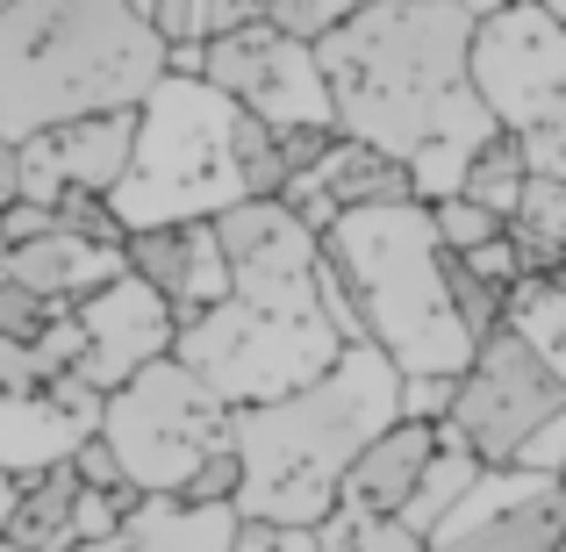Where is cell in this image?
<instances>
[{
    "label": "cell",
    "instance_id": "1",
    "mask_svg": "<svg viewBox=\"0 0 566 552\" xmlns=\"http://www.w3.org/2000/svg\"><path fill=\"white\" fill-rule=\"evenodd\" d=\"M387 424H401V373L374 345H345L337 366L323 381H308L302 395L265 402V409H237L230 445H237V467H244L237 517L244 524L316 531L337 510L352 459Z\"/></svg>",
    "mask_w": 566,
    "mask_h": 552
},
{
    "label": "cell",
    "instance_id": "2",
    "mask_svg": "<svg viewBox=\"0 0 566 552\" xmlns=\"http://www.w3.org/2000/svg\"><path fill=\"white\" fill-rule=\"evenodd\" d=\"M166 43L129 0H14L0 14V137L29 144L80 115H137Z\"/></svg>",
    "mask_w": 566,
    "mask_h": 552
},
{
    "label": "cell",
    "instance_id": "3",
    "mask_svg": "<svg viewBox=\"0 0 566 552\" xmlns=\"http://www.w3.org/2000/svg\"><path fill=\"white\" fill-rule=\"evenodd\" d=\"M473 22L452 0H374L345 29L316 43L323 86H331L337 137L374 144V152L409 166L416 144L430 137L438 108L467 86Z\"/></svg>",
    "mask_w": 566,
    "mask_h": 552
},
{
    "label": "cell",
    "instance_id": "4",
    "mask_svg": "<svg viewBox=\"0 0 566 552\" xmlns=\"http://www.w3.org/2000/svg\"><path fill=\"white\" fill-rule=\"evenodd\" d=\"M323 265L345 280L352 309L366 323V345L380 352L401 381L416 373H459L473 366V337L452 316V288H444V244L430 230L423 201L401 208H352L323 230Z\"/></svg>",
    "mask_w": 566,
    "mask_h": 552
},
{
    "label": "cell",
    "instance_id": "5",
    "mask_svg": "<svg viewBox=\"0 0 566 552\" xmlns=\"http://www.w3.org/2000/svg\"><path fill=\"white\" fill-rule=\"evenodd\" d=\"M237 101H222L208 80L166 72L158 94L137 108V158H129L123 187L108 194V216L129 230H187V222H216L237 208Z\"/></svg>",
    "mask_w": 566,
    "mask_h": 552
},
{
    "label": "cell",
    "instance_id": "6",
    "mask_svg": "<svg viewBox=\"0 0 566 552\" xmlns=\"http://www.w3.org/2000/svg\"><path fill=\"white\" fill-rule=\"evenodd\" d=\"M337 352L345 345L323 323V302L316 309H265V302H237V294L172 337V360L230 416L302 395L308 381H323L337 366Z\"/></svg>",
    "mask_w": 566,
    "mask_h": 552
},
{
    "label": "cell",
    "instance_id": "7",
    "mask_svg": "<svg viewBox=\"0 0 566 552\" xmlns=\"http://www.w3.org/2000/svg\"><path fill=\"white\" fill-rule=\"evenodd\" d=\"M230 424L237 416L180 360H158L108 395L94 438L115 452V467L137 496H180L208 459L230 452Z\"/></svg>",
    "mask_w": 566,
    "mask_h": 552
},
{
    "label": "cell",
    "instance_id": "8",
    "mask_svg": "<svg viewBox=\"0 0 566 552\" xmlns=\"http://www.w3.org/2000/svg\"><path fill=\"white\" fill-rule=\"evenodd\" d=\"M553 416H566V381L524 345V337L495 331V337L473 345V366L459 373L452 416H444V445H459L467 459H481V467L495 473V467H516V452H524Z\"/></svg>",
    "mask_w": 566,
    "mask_h": 552
},
{
    "label": "cell",
    "instance_id": "9",
    "mask_svg": "<svg viewBox=\"0 0 566 552\" xmlns=\"http://www.w3.org/2000/svg\"><path fill=\"white\" fill-rule=\"evenodd\" d=\"M201 80L216 86L222 101H237L251 123H265L273 137H287V129H337L316 43L280 37L273 22L208 37L201 43Z\"/></svg>",
    "mask_w": 566,
    "mask_h": 552
},
{
    "label": "cell",
    "instance_id": "10",
    "mask_svg": "<svg viewBox=\"0 0 566 552\" xmlns=\"http://www.w3.org/2000/svg\"><path fill=\"white\" fill-rule=\"evenodd\" d=\"M467 80L510 137H531L566 108V29L538 0H510L495 22L473 29Z\"/></svg>",
    "mask_w": 566,
    "mask_h": 552
},
{
    "label": "cell",
    "instance_id": "11",
    "mask_svg": "<svg viewBox=\"0 0 566 552\" xmlns=\"http://www.w3.org/2000/svg\"><path fill=\"white\" fill-rule=\"evenodd\" d=\"M216 244L230 259V294L265 309H316L323 237L287 201H237L216 216Z\"/></svg>",
    "mask_w": 566,
    "mask_h": 552
},
{
    "label": "cell",
    "instance_id": "12",
    "mask_svg": "<svg viewBox=\"0 0 566 552\" xmlns=\"http://www.w3.org/2000/svg\"><path fill=\"white\" fill-rule=\"evenodd\" d=\"M423 552H566V481L524 467L481 473Z\"/></svg>",
    "mask_w": 566,
    "mask_h": 552
},
{
    "label": "cell",
    "instance_id": "13",
    "mask_svg": "<svg viewBox=\"0 0 566 552\" xmlns=\"http://www.w3.org/2000/svg\"><path fill=\"white\" fill-rule=\"evenodd\" d=\"M72 316H80V337H86L80 373L101 387V395H115L123 381H137L144 366L172 360V337H180L172 309L158 302L137 273H123V280H108L101 294H86Z\"/></svg>",
    "mask_w": 566,
    "mask_h": 552
},
{
    "label": "cell",
    "instance_id": "14",
    "mask_svg": "<svg viewBox=\"0 0 566 552\" xmlns=\"http://www.w3.org/2000/svg\"><path fill=\"white\" fill-rule=\"evenodd\" d=\"M444 452V430L438 424H387L374 445H366L359 459H352L345 488H337V510L352 517H395L416 502V488H423L430 459Z\"/></svg>",
    "mask_w": 566,
    "mask_h": 552
},
{
    "label": "cell",
    "instance_id": "15",
    "mask_svg": "<svg viewBox=\"0 0 566 552\" xmlns=\"http://www.w3.org/2000/svg\"><path fill=\"white\" fill-rule=\"evenodd\" d=\"M123 273H129V265H123L115 244H86V237H65V230L8 251V280L29 288L36 302H51V309H80L86 294H101L108 280H123Z\"/></svg>",
    "mask_w": 566,
    "mask_h": 552
},
{
    "label": "cell",
    "instance_id": "16",
    "mask_svg": "<svg viewBox=\"0 0 566 552\" xmlns=\"http://www.w3.org/2000/svg\"><path fill=\"white\" fill-rule=\"evenodd\" d=\"M495 115H488V101L473 94V80L459 86L452 101L438 108V123H430V137L416 144V158H409V187H416V201L423 208H438V201H452L459 187H467V166L481 158V144L495 137Z\"/></svg>",
    "mask_w": 566,
    "mask_h": 552
},
{
    "label": "cell",
    "instance_id": "17",
    "mask_svg": "<svg viewBox=\"0 0 566 552\" xmlns=\"http://www.w3.org/2000/svg\"><path fill=\"white\" fill-rule=\"evenodd\" d=\"M43 152H51L65 194H101L108 201L123 187L129 158H137V115H80V123L43 129Z\"/></svg>",
    "mask_w": 566,
    "mask_h": 552
},
{
    "label": "cell",
    "instance_id": "18",
    "mask_svg": "<svg viewBox=\"0 0 566 552\" xmlns=\"http://www.w3.org/2000/svg\"><path fill=\"white\" fill-rule=\"evenodd\" d=\"M237 502H180V496H144L123 524V552H230L237 545Z\"/></svg>",
    "mask_w": 566,
    "mask_h": 552
},
{
    "label": "cell",
    "instance_id": "19",
    "mask_svg": "<svg viewBox=\"0 0 566 552\" xmlns=\"http://www.w3.org/2000/svg\"><path fill=\"white\" fill-rule=\"evenodd\" d=\"M80 445H86V430L65 424L43 395H0V473H14L22 488L36 473L65 467Z\"/></svg>",
    "mask_w": 566,
    "mask_h": 552
},
{
    "label": "cell",
    "instance_id": "20",
    "mask_svg": "<svg viewBox=\"0 0 566 552\" xmlns=\"http://www.w3.org/2000/svg\"><path fill=\"white\" fill-rule=\"evenodd\" d=\"M308 187H316L337 216H352V208H401V201H416L409 166L387 158V152H374V144H352V137L331 144V158L308 173Z\"/></svg>",
    "mask_w": 566,
    "mask_h": 552
},
{
    "label": "cell",
    "instance_id": "21",
    "mask_svg": "<svg viewBox=\"0 0 566 552\" xmlns=\"http://www.w3.org/2000/svg\"><path fill=\"white\" fill-rule=\"evenodd\" d=\"M502 237L516 244L524 280H553L566 265V180H531L516 216L502 222Z\"/></svg>",
    "mask_w": 566,
    "mask_h": 552
},
{
    "label": "cell",
    "instance_id": "22",
    "mask_svg": "<svg viewBox=\"0 0 566 552\" xmlns=\"http://www.w3.org/2000/svg\"><path fill=\"white\" fill-rule=\"evenodd\" d=\"M72 502H80V473L51 467L22 488V517L8 524V545L14 552H72Z\"/></svg>",
    "mask_w": 566,
    "mask_h": 552
},
{
    "label": "cell",
    "instance_id": "23",
    "mask_svg": "<svg viewBox=\"0 0 566 552\" xmlns=\"http://www.w3.org/2000/svg\"><path fill=\"white\" fill-rule=\"evenodd\" d=\"M524 187H531V158H524V144L510 137V129H495V137L481 144V158L467 166V201L473 208H488L495 222H510L516 216V201H524Z\"/></svg>",
    "mask_w": 566,
    "mask_h": 552
},
{
    "label": "cell",
    "instance_id": "24",
    "mask_svg": "<svg viewBox=\"0 0 566 552\" xmlns=\"http://www.w3.org/2000/svg\"><path fill=\"white\" fill-rule=\"evenodd\" d=\"M123 265H129V273H137L166 309H180L187 265H193V222H187V230H129V237H123Z\"/></svg>",
    "mask_w": 566,
    "mask_h": 552
},
{
    "label": "cell",
    "instance_id": "25",
    "mask_svg": "<svg viewBox=\"0 0 566 552\" xmlns=\"http://www.w3.org/2000/svg\"><path fill=\"white\" fill-rule=\"evenodd\" d=\"M502 331L524 337L538 360H559L566 352V288L559 280H516L510 302H502Z\"/></svg>",
    "mask_w": 566,
    "mask_h": 552
},
{
    "label": "cell",
    "instance_id": "26",
    "mask_svg": "<svg viewBox=\"0 0 566 552\" xmlns=\"http://www.w3.org/2000/svg\"><path fill=\"white\" fill-rule=\"evenodd\" d=\"M481 473H488L481 459H467V452H459V445H444V452L430 459V473H423V488H416V502H409V510H401V524H409L416 539H430V531H438L444 517H452L459 502L473 496V481H481Z\"/></svg>",
    "mask_w": 566,
    "mask_h": 552
},
{
    "label": "cell",
    "instance_id": "27",
    "mask_svg": "<svg viewBox=\"0 0 566 552\" xmlns=\"http://www.w3.org/2000/svg\"><path fill=\"white\" fill-rule=\"evenodd\" d=\"M230 158H237V194L244 201H280V194L294 187L287 158H280V137L265 123H251L244 108H237V137H230Z\"/></svg>",
    "mask_w": 566,
    "mask_h": 552
},
{
    "label": "cell",
    "instance_id": "28",
    "mask_svg": "<svg viewBox=\"0 0 566 552\" xmlns=\"http://www.w3.org/2000/svg\"><path fill=\"white\" fill-rule=\"evenodd\" d=\"M316 552H423L409 524L395 517H352V510H331L316 524Z\"/></svg>",
    "mask_w": 566,
    "mask_h": 552
},
{
    "label": "cell",
    "instance_id": "29",
    "mask_svg": "<svg viewBox=\"0 0 566 552\" xmlns=\"http://www.w3.org/2000/svg\"><path fill=\"white\" fill-rule=\"evenodd\" d=\"M374 0H273V14L265 22L280 29V37H294V43H323L331 29H345L352 14H366Z\"/></svg>",
    "mask_w": 566,
    "mask_h": 552
},
{
    "label": "cell",
    "instance_id": "30",
    "mask_svg": "<svg viewBox=\"0 0 566 552\" xmlns=\"http://www.w3.org/2000/svg\"><path fill=\"white\" fill-rule=\"evenodd\" d=\"M430 230H438L444 259H473L481 244H495V237H502V222L488 216V208H473L467 194H452V201H438V208H430Z\"/></svg>",
    "mask_w": 566,
    "mask_h": 552
},
{
    "label": "cell",
    "instance_id": "31",
    "mask_svg": "<svg viewBox=\"0 0 566 552\" xmlns=\"http://www.w3.org/2000/svg\"><path fill=\"white\" fill-rule=\"evenodd\" d=\"M51 316H57L51 302H36L29 288H14V280L0 273V345H36V337L51 331Z\"/></svg>",
    "mask_w": 566,
    "mask_h": 552
},
{
    "label": "cell",
    "instance_id": "32",
    "mask_svg": "<svg viewBox=\"0 0 566 552\" xmlns=\"http://www.w3.org/2000/svg\"><path fill=\"white\" fill-rule=\"evenodd\" d=\"M51 216H57V230H65V237H86V244H115V251H123V222L108 216L101 194H65Z\"/></svg>",
    "mask_w": 566,
    "mask_h": 552
},
{
    "label": "cell",
    "instance_id": "33",
    "mask_svg": "<svg viewBox=\"0 0 566 552\" xmlns=\"http://www.w3.org/2000/svg\"><path fill=\"white\" fill-rule=\"evenodd\" d=\"M144 22L158 29L166 51H187V43H208V0H151Z\"/></svg>",
    "mask_w": 566,
    "mask_h": 552
},
{
    "label": "cell",
    "instance_id": "34",
    "mask_svg": "<svg viewBox=\"0 0 566 552\" xmlns=\"http://www.w3.org/2000/svg\"><path fill=\"white\" fill-rule=\"evenodd\" d=\"M452 395H459V381H444V373H416V381H401V424H438L444 430Z\"/></svg>",
    "mask_w": 566,
    "mask_h": 552
},
{
    "label": "cell",
    "instance_id": "35",
    "mask_svg": "<svg viewBox=\"0 0 566 552\" xmlns=\"http://www.w3.org/2000/svg\"><path fill=\"white\" fill-rule=\"evenodd\" d=\"M22 201H29V208H57V201H65V180H57V166H51V152H43V137L22 144Z\"/></svg>",
    "mask_w": 566,
    "mask_h": 552
},
{
    "label": "cell",
    "instance_id": "36",
    "mask_svg": "<svg viewBox=\"0 0 566 552\" xmlns=\"http://www.w3.org/2000/svg\"><path fill=\"white\" fill-rule=\"evenodd\" d=\"M72 473H80V488H94V496H137V488L123 481V467H115V452L101 438H86L80 452H72Z\"/></svg>",
    "mask_w": 566,
    "mask_h": 552
},
{
    "label": "cell",
    "instance_id": "37",
    "mask_svg": "<svg viewBox=\"0 0 566 552\" xmlns=\"http://www.w3.org/2000/svg\"><path fill=\"white\" fill-rule=\"evenodd\" d=\"M516 467L524 473H553V481H566V416H553V424L538 430V438L516 452Z\"/></svg>",
    "mask_w": 566,
    "mask_h": 552
},
{
    "label": "cell",
    "instance_id": "38",
    "mask_svg": "<svg viewBox=\"0 0 566 552\" xmlns=\"http://www.w3.org/2000/svg\"><path fill=\"white\" fill-rule=\"evenodd\" d=\"M459 265H467V273H481L488 288H502V294H510L516 280H524V265H516V244H510V237H495V244H481L473 259H459Z\"/></svg>",
    "mask_w": 566,
    "mask_h": 552
},
{
    "label": "cell",
    "instance_id": "39",
    "mask_svg": "<svg viewBox=\"0 0 566 552\" xmlns=\"http://www.w3.org/2000/svg\"><path fill=\"white\" fill-rule=\"evenodd\" d=\"M230 552H316V531H287V524H237Z\"/></svg>",
    "mask_w": 566,
    "mask_h": 552
},
{
    "label": "cell",
    "instance_id": "40",
    "mask_svg": "<svg viewBox=\"0 0 566 552\" xmlns=\"http://www.w3.org/2000/svg\"><path fill=\"white\" fill-rule=\"evenodd\" d=\"M51 230H57V216H51V208H29V201H14L8 216H0V237H8V251L36 244V237H51Z\"/></svg>",
    "mask_w": 566,
    "mask_h": 552
},
{
    "label": "cell",
    "instance_id": "41",
    "mask_svg": "<svg viewBox=\"0 0 566 552\" xmlns=\"http://www.w3.org/2000/svg\"><path fill=\"white\" fill-rule=\"evenodd\" d=\"M273 14V0H208V37H230V29H259Z\"/></svg>",
    "mask_w": 566,
    "mask_h": 552
},
{
    "label": "cell",
    "instance_id": "42",
    "mask_svg": "<svg viewBox=\"0 0 566 552\" xmlns=\"http://www.w3.org/2000/svg\"><path fill=\"white\" fill-rule=\"evenodd\" d=\"M22 201V144H8L0 137V216Z\"/></svg>",
    "mask_w": 566,
    "mask_h": 552
},
{
    "label": "cell",
    "instance_id": "43",
    "mask_svg": "<svg viewBox=\"0 0 566 552\" xmlns=\"http://www.w3.org/2000/svg\"><path fill=\"white\" fill-rule=\"evenodd\" d=\"M14 517H22V481H14V473H0V539H8Z\"/></svg>",
    "mask_w": 566,
    "mask_h": 552
},
{
    "label": "cell",
    "instance_id": "44",
    "mask_svg": "<svg viewBox=\"0 0 566 552\" xmlns=\"http://www.w3.org/2000/svg\"><path fill=\"white\" fill-rule=\"evenodd\" d=\"M452 8H459V14H467V22H473V29H481V22H495V14H502V8H510V0H452Z\"/></svg>",
    "mask_w": 566,
    "mask_h": 552
},
{
    "label": "cell",
    "instance_id": "45",
    "mask_svg": "<svg viewBox=\"0 0 566 552\" xmlns=\"http://www.w3.org/2000/svg\"><path fill=\"white\" fill-rule=\"evenodd\" d=\"M538 8H545V14H553V22L566 29V0H538Z\"/></svg>",
    "mask_w": 566,
    "mask_h": 552
},
{
    "label": "cell",
    "instance_id": "46",
    "mask_svg": "<svg viewBox=\"0 0 566 552\" xmlns=\"http://www.w3.org/2000/svg\"><path fill=\"white\" fill-rule=\"evenodd\" d=\"M8 8H14V0H0V14H8Z\"/></svg>",
    "mask_w": 566,
    "mask_h": 552
},
{
    "label": "cell",
    "instance_id": "47",
    "mask_svg": "<svg viewBox=\"0 0 566 552\" xmlns=\"http://www.w3.org/2000/svg\"><path fill=\"white\" fill-rule=\"evenodd\" d=\"M0 552H14V545H8V539H0Z\"/></svg>",
    "mask_w": 566,
    "mask_h": 552
},
{
    "label": "cell",
    "instance_id": "48",
    "mask_svg": "<svg viewBox=\"0 0 566 552\" xmlns=\"http://www.w3.org/2000/svg\"><path fill=\"white\" fill-rule=\"evenodd\" d=\"M108 552H123V545H108Z\"/></svg>",
    "mask_w": 566,
    "mask_h": 552
},
{
    "label": "cell",
    "instance_id": "49",
    "mask_svg": "<svg viewBox=\"0 0 566 552\" xmlns=\"http://www.w3.org/2000/svg\"><path fill=\"white\" fill-rule=\"evenodd\" d=\"M409 8H416V0H409Z\"/></svg>",
    "mask_w": 566,
    "mask_h": 552
}]
</instances>
